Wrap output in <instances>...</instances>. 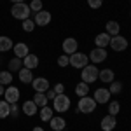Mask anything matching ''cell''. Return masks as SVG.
Returning <instances> with one entry per match:
<instances>
[{
    "mask_svg": "<svg viewBox=\"0 0 131 131\" xmlns=\"http://www.w3.org/2000/svg\"><path fill=\"white\" fill-rule=\"evenodd\" d=\"M89 60L93 61V63H101V61H105L107 60V51L103 49V47H94L89 54Z\"/></svg>",
    "mask_w": 131,
    "mask_h": 131,
    "instance_id": "7c38bea8",
    "label": "cell"
},
{
    "mask_svg": "<svg viewBox=\"0 0 131 131\" xmlns=\"http://www.w3.org/2000/svg\"><path fill=\"white\" fill-rule=\"evenodd\" d=\"M52 115H54V110L51 108V107H42L40 108V121L42 122H49L51 119H52Z\"/></svg>",
    "mask_w": 131,
    "mask_h": 131,
    "instance_id": "603a6c76",
    "label": "cell"
},
{
    "mask_svg": "<svg viewBox=\"0 0 131 131\" xmlns=\"http://www.w3.org/2000/svg\"><path fill=\"white\" fill-rule=\"evenodd\" d=\"M49 126H51L52 131H63L65 126H67V122H65L63 117H54V115H52V119L49 121Z\"/></svg>",
    "mask_w": 131,
    "mask_h": 131,
    "instance_id": "ac0fdd59",
    "label": "cell"
},
{
    "mask_svg": "<svg viewBox=\"0 0 131 131\" xmlns=\"http://www.w3.org/2000/svg\"><path fill=\"white\" fill-rule=\"evenodd\" d=\"M30 12H31L30 5H26L25 2H21V4H12V9H10V14H12L16 19H21V21L28 19Z\"/></svg>",
    "mask_w": 131,
    "mask_h": 131,
    "instance_id": "6da1fadb",
    "label": "cell"
},
{
    "mask_svg": "<svg viewBox=\"0 0 131 131\" xmlns=\"http://www.w3.org/2000/svg\"><path fill=\"white\" fill-rule=\"evenodd\" d=\"M88 93H89V84H86V82H79L77 86H75V94L82 98V96H88Z\"/></svg>",
    "mask_w": 131,
    "mask_h": 131,
    "instance_id": "cb8c5ba5",
    "label": "cell"
},
{
    "mask_svg": "<svg viewBox=\"0 0 131 131\" xmlns=\"http://www.w3.org/2000/svg\"><path fill=\"white\" fill-rule=\"evenodd\" d=\"M19 89L18 88H14V86H9L7 89H5V93H4V100L7 101V103H18V100H19Z\"/></svg>",
    "mask_w": 131,
    "mask_h": 131,
    "instance_id": "ba28073f",
    "label": "cell"
},
{
    "mask_svg": "<svg viewBox=\"0 0 131 131\" xmlns=\"http://www.w3.org/2000/svg\"><path fill=\"white\" fill-rule=\"evenodd\" d=\"M88 61H89V58L84 52H73V54H70V65L73 68H81L82 70L88 65Z\"/></svg>",
    "mask_w": 131,
    "mask_h": 131,
    "instance_id": "8992f818",
    "label": "cell"
},
{
    "mask_svg": "<svg viewBox=\"0 0 131 131\" xmlns=\"http://www.w3.org/2000/svg\"><path fill=\"white\" fill-rule=\"evenodd\" d=\"M35 26H37V25H35V21H31L30 18L23 21V30H25V31H28V33L35 30Z\"/></svg>",
    "mask_w": 131,
    "mask_h": 131,
    "instance_id": "4dcf8cb0",
    "label": "cell"
},
{
    "mask_svg": "<svg viewBox=\"0 0 131 131\" xmlns=\"http://www.w3.org/2000/svg\"><path fill=\"white\" fill-rule=\"evenodd\" d=\"M10 82H12V73H10L9 70L0 72V84H2V86H10Z\"/></svg>",
    "mask_w": 131,
    "mask_h": 131,
    "instance_id": "4316f807",
    "label": "cell"
},
{
    "mask_svg": "<svg viewBox=\"0 0 131 131\" xmlns=\"http://www.w3.org/2000/svg\"><path fill=\"white\" fill-rule=\"evenodd\" d=\"M61 47H63V52L65 54H73V52H77V47H79V44H77V40L73 39V37H68V39H65L63 40V44H61Z\"/></svg>",
    "mask_w": 131,
    "mask_h": 131,
    "instance_id": "9c48e42d",
    "label": "cell"
},
{
    "mask_svg": "<svg viewBox=\"0 0 131 131\" xmlns=\"http://www.w3.org/2000/svg\"><path fill=\"white\" fill-rule=\"evenodd\" d=\"M14 54H16V58H25V56H28L30 54V49H28V46L25 44V42H18L16 46H14Z\"/></svg>",
    "mask_w": 131,
    "mask_h": 131,
    "instance_id": "2e32d148",
    "label": "cell"
},
{
    "mask_svg": "<svg viewBox=\"0 0 131 131\" xmlns=\"http://www.w3.org/2000/svg\"><path fill=\"white\" fill-rule=\"evenodd\" d=\"M112 47V51H115V52H121V51H126L128 49V46H129V42L126 37H122V35H114L110 37V44H108Z\"/></svg>",
    "mask_w": 131,
    "mask_h": 131,
    "instance_id": "277c9868",
    "label": "cell"
},
{
    "mask_svg": "<svg viewBox=\"0 0 131 131\" xmlns=\"http://www.w3.org/2000/svg\"><path fill=\"white\" fill-rule=\"evenodd\" d=\"M119 110H121V103L119 101H112L110 105H108V114L110 115H117Z\"/></svg>",
    "mask_w": 131,
    "mask_h": 131,
    "instance_id": "f546056e",
    "label": "cell"
},
{
    "mask_svg": "<svg viewBox=\"0 0 131 131\" xmlns=\"http://www.w3.org/2000/svg\"><path fill=\"white\" fill-rule=\"evenodd\" d=\"M117 126V121H115V115H105L103 119H101V129L103 131H112L114 128Z\"/></svg>",
    "mask_w": 131,
    "mask_h": 131,
    "instance_id": "4fadbf2b",
    "label": "cell"
},
{
    "mask_svg": "<svg viewBox=\"0 0 131 131\" xmlns=\"http://www.w3.org/2000/svg\"><path fill=\"white\" fill-rule=\"evenodd\" d=\"M58 65L60 67H68L70 65V56L68 54H61L60 58H58Z\"/></svg>",
    "mask_w": 131,
    "mask_h": 131,
    "instance_id": "1f68e13d",
    "label": "cell"
},
{
    "mask_svg": "<svg viewBox=\"0 0 131 131\" xmlns=\"http://www.w3.org/2000/svg\"><path fill=\"white\" fill-rule=\"evenodd\" d=\"M10 115V103L5 100H0V119H5Z\"/></svg>",
    "mask_w": 131,
    "mask_h": 131,
    "instance_id": "d4e9b609",
    "label": "cell"
},
{
    "mask_svg": "<svg viewBox=\"0 0 131 131\" xmlns=\"http://www.w3.org/2000/svg\"><path fill=\"white\" fill-rule=\"evenodd\" d=\"M88 4H89L91 9H100L103 5V0H88Z\"/></svg>",
    "mask_w": 131,
    "mask_h": 131,
    "instance_id": "836d02e7",
    "label": "cell"
},
{
    "mask_svg": "<svg viewBox=\"0 0 131 131\" xmlns=\"http://www.w3.org/2000/svg\"><path fill=\"white\" fill-rule=\"evenodd\" d=\"M35 25L37 26H47L51 23V12L49 10H39L37 14H35Z\"/></svg>",
    "mask_w": 131,
    "mask_h": 131,
    "instance_id": "30bf717a",
    "label": "cell"
},
{
    "mask_svg": "<svg viewBox=\"0 0 131 131\" xmlns=\"http://www.w3.org/2000/svg\"><path fill=\"white\" fill-rule=\"evenodd\" d=\"M12 4H21V2H25V0H10Z\"/></svg>",
    "mask_w": 131,
    "mask_h": 131,
    "instance_id": "ab89813d",
    "label": "cell"
},
{
    "mask_svg": "<svg viewBox=\"0 0 131 131\" xmlns=\"http://www.w3.org/2000/svg\"><path fill=\"white\" fill-rule=\"evenodd\" d=\"M98 68L96 67H93V65H86L81 72V79L82 82H86V84H91V82L98 81Z\"/></svg>",
    "mask_w": 131,
    "mask_h": 131,
    "instance_id": "7a4b0ae2",
    "label": "cell"
},
{
    "mask_svg": "<svg viewBox=\"0 0 131 131\" xmlns=\"http://www.w3.org/2000/svg\"><path fill=\"white\" fill-rule=\"evenodd\" d=\"M18 75H19V81L23 82V84H28V82L33 81V73H31L30 68H21V70L18 72Z\"/></svg>",
    "mask_w": 131,
    "mask_h": 131,
    "instance_id": "44dd1931",
    "label": "cell"
},
{
    "mask_svg": "<svg viewBox=\"0 0 131 131\" xmlns=\"http://www.w3.org/2000/svg\"><path fill=\"white\" fill-rule=\"evenodd\" d=\"M31 86H33L35 93H46L49 89V81L46 77H37V79L31 81Z\"/></svg>",
    "mask_w": 131,
    "mask_h": 131,
    "instance_id": "8fae6325",
    "label": "cell"
},
{
    "mask_svg": "<svg viewBox=\"0 0 131 131\" xmlns=\"http://www.w3.org/2000/svg\"><path fill=\"white\" fill-rule=\"evenodd\" d=\"M54 93H56V94H63V93H65V86H63V84H56V86H54Z\"/></svg>",
    "mask_w": 131,
    "mask_h": 131,
    "instance_id": "e575fe53",
    "label": "cell"
},
{
    "mask_svg": "<svg viewBox=\"0 0 131 131\" xmlns=\"http://www.w3.org/2000/svg\"><path fill=\"white\" fill-rule=\"evenodd\" d=\"M94 44H96V47H107L108 44H110V35L107 33V31H103V33H98L96 37H94Z\"/></svg>",
    "mask_w": 131,
    "mask_h": 131,
    "instance_id": "9a60e30c",
    "label": "cell"
},
{
    "mask_svg": "<svg viewBox=\"0 0 131 131\" xmlns=\"http://www.w3.org/2000/svg\"><path fill=\"white\" fill-rule=\"evenodd\" d=\"M37 105H35V101L33 100H26L25 103H23V107H21V110H23V114L25 115H28V117H31V115H35L37 114Z\"/></svg>",
    "mask_w": 131,
    "mask_h": 131,
    "instance_id": "5bb4252c",
    "label": "cell"
},
{
    "mask_svg": "<svg viewBox=\"0 0 131 131\" xmlns=\"http://www.w3.org/2000/svg\"><path fill=\"white\" fill-rule=\"evenodd\" d=\"M46 96H47V100H54V98H56L54 89H47V91H46Z\"/></svg>",
    "mask_w": 131,
    "mask_h": 131,
    "instance_id": "d590c367",
    "label": "cell"
},
{
    "mask_svg": "<svg viewBox=\"0 0 131 131\" xmlns=\"http://www.w3.org/2000/svg\"><path fill=\"white\" fill-rule=\"evenodd\" d=\"M33 101H35V105L39 107V108H42V107H46L47 105V96H46V93H37L35 96H33Z\"/></svg>",
    "mask_w": 131,
    "mask_h": 131,
    "instance_id": "484cf974",
    "label": "cell"
},
{
    "mask_svg": "<svg viewBox=\"0 0 131 131\" xmlns=\"http://www.w3.org/2000/svg\"><path fill=\"white\" fill-rule=\"evenodd\" d=\"M105 31L114 37V35H119V31H121V25L117 23V21H108L107 25H105Z\"/></svg>",
    "mask_w": 131,
    "mask_h": 131,
    "instance_id": "d6986e66",
    "label": "cell"
},
{
    "mask_svg": "<svg viewBox=\"0 0 131 131\" xmlns=\"http://www.w3.org/2000/svg\"><path fill=\"white\" fill-rule=\"evenodd\" d=\"M23 67H25V68H30V70L37 68V67H39V58H37L35 54L25 56V58H23Z\"/></svg>",
    "mask_w": 131,
    "mask_h": 131,
    "instance_id": "e0dca14e",
    "label": "cell"
},
{
    "mask_svg": "<svg viewBox=\"0 0 131 131\" xmlns=\"http://www.w3.org/2000/svg\"><path fill=\"white\" fill-rule=\"evenodd\" d=\"M110 91L107 89V88H100V89H96L94 91V101L98 103V105H103V103H108L110 101Z\"/></svg>",
    "mask_w": 131,
    "mask_h": 131,
    "instance_id": "52a82bcc",
    "label": "cell"
},
{
    "mask_svg": "<svg viewBox=\"0 0 131 131\" xmlns=\"http://www.w3.org/2000/svg\"><path fill=\"white\" fill-rule=\"evenodd\" d=\"M12 47H14V44H12V39L5 37V35H0V52L10 51Z\"/></svg>",
    "mask_w": 131,
    "mask_h": 131,
    "instance_id": "7402d4cb",
    "label": "cell"
},
{
    "mask_svg": "<svg viewBox=\"0 0 131 131\" xmlns=\"http://www.w3.org/2000/svg\"><path fill=\"white\" fill-rule=\"evenodd\" d=\"M108 91H110V94H119V93L122 91V84H121L119 81H112Z\"/></svg>",
    "mask_w": 131,
    "mask_h": 131,
    "instance_id": "f1b7e54d",
    "label": "cell"
},
{
    "mask_svg": "<svg viewBox=\"0 0 131 131\" xmlns=\"http://www.w3.org/2000/svg\"><path fill=\"white\" fill-rule=\"evenodd\" d=\"M4 93H5V88H4V86L0 84V96H4Z\"/></svg>",
    "mask_w": 131,
    "mask_h": 131,
    "instance_id": "74e56055",
    "label": "cell"
},
{
    "mask_svg": "<svg viewBox=\"0 0 131 131\" xmlns=\"http://www.w3.org/2000/svg\"><path fill=\"white\" fill-rule=\"evenodd\" d=\"M70 108V98L67 94H56V98L52 100V110L56 112H67Z\"/></svg>",
    "mask_w": 131,
    "mask_h": 131,
    "instance_id": "3957f363",
    "label": "cell"
},
{
    "mask_svg": "<svg viewBox=\"0 0 131 131\" xmlns=\"http://www.w3.org/2000/svg\"><path fill=\"white\" fill-rule=\"evenodd\" d=\"M21 65H23V61H21V58H14V60L9 61V72L12 73V72H19L21 70Z\"/></svg>",
    "mask_w": 131,
    "mask_h": 131,
    "instance_id": "83f0119b",
    "label": "cell"
},
{
    "mask_svg": "<svg viewBox=\"0 0 131 131\" xmlns=\"http://www.w3.org/2000/svg\"><path fill=\"white\" fill-rule=\"evenodd\" d=\"M96 108V101L94 98H89V96H82L79 100V105H77V110L82 112V114H91V112Z\"/></svg>",
    "mask_w": 131,
    "mask_h": 131,
    "instance_id": "5b68a950",
    "label": "cell"
},
{
    "mask_svg": "<svg viewBox=\"0 0 131 131\" xmlns=\"http://www.w3.org/2000/svg\"><path fill=\"white\" fill-rule=\"evenodd\" d=\"M98 77H100V81H101V82H107V84H110V82L114 81V77H115V73H114V70H110V68H103V70H100Z\"/></svg>",
    "mask_w": 131,
    "mask_h": 131,
    "instance_id": "ffe728a7",
    "label": "cell"
},
{
    "mask_svg": "<svg viewBox=\"0 0 131 131\" xmlns=\"http://www.w3.org/2000/svg\"><path fill=\"white\" fill-rule=\"evenodd\" d=\"M30 9L35 10V12H39V10H42V0H31L30 4Z\"/></svg>",
    "mask_w": 131,
    "mask_h": 131,
    "instance_id": "d6a6232c",
    "label": "cell"
},
{
    "mask_svg": "<svg viewBox=\"0 0 131 131\" xmlns=\"http://www.w3.org/2000/svg\"><path fill=\"white\" fill-rule=\"evenodd\" d=\"M18 108H19V107H18V103H12V105H10V114H12L14 117L18 115Z\"/></svg>",
    "mask_w": 131,
    "mask_h": 131,
    "instance_id": "8d00e7d4",
    "label": "cell"
},
{
    "mask_svg": "<svg viewBox=\"0 0 131 131\" xmlns=\"http://www.w3.org/2000/svg\"><path fill=\"white\" fill-rule=\"evenodd\" d=\"M31 131H44V129H42L40 126H35V128H33V129H31Z\"/></svg>",
    "mask_w": 131,
    "mask_h": 131,
    "instance_id": "f35d334b",
    "label": "cell"
}]
</instances>
